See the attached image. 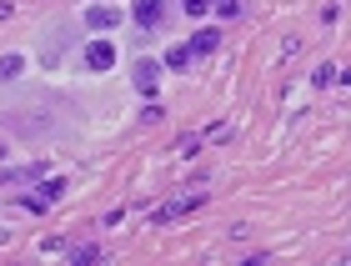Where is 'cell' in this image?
<instances>
[{
	"label": "cell",
	"instance_id": "d6986e66",
	"mask_svg": "<svg viewBox=\"0 0 351 266\" xmlns=\"http://www.w3.org/2000/svg\"><path fill=\"white\" fill-rule=\"evenodd\" d=\"M241 261H246V266H266V261H271V252H246Z\"/></svg>",
	"mask_w": 351,
	"mask_h": 266
},
{
	"label": "cell",
	"instance_id": "4fadbf2b",
	"mask_svg": "<svg viewBox=\"0 0 351 266\" xmlns=\"http://www.w3.org/2000/svg\"><path fill=\"white\" fill-rule=\"evenodd\" d=\"M161 121H166V106H156V101L141 106V126H161Z\"/></svg>",
	"mask_w": 351,
	"mask_h": 266
},
{
	"label": "cell",
	"instance_id": "44dd1931",
	"mask_svg": "<svg viewBox=\"0 0 351 266\" xmlns=\"http://www.w3.org/2000/svg\"><path fill=\"white\" fill-rule=\"evenodd\" d=\"M5 151H10V141H5V136H0V161H5Z\"/></svg>",
	"mask_w": 351,
	"mask_h": 266
},
{
	"label": "cell",
	"instance_id": "ba28073f",
	"mask_svg": "<svg viewBox=\"0 0 351 266\" xmlns=\"http://www.w3.org/2000/svg\"><path fill=\"white\" fill-rule=\"evenodd\" d=\"M66 256L75 266H95V261H106V246H95V241H81V246H66Z\"/></svg>",
	"mask_w": 351,
	"mask_h": 266
},
{
	"label": "cell",
	"instance_id": "ac0fdd59",
	"mask_svg": "<svg viewBox=\"0 0 351 266\" xmlns=\"http://www.w3.org/2000/svg\"><path fill=\"white\" fill-rule=\"evenodd\" d=\"M201 146H206V141H201V136H181V156H196Z\"/></svg>",
	"mask_w": 351,
	"mask_h": 266
},
{
	"label": "cell",
	"instance_id": "277c9868",
	"mask_svg": "<svg viewBox=\"0 0 351 266\" xmlns=\"http://www.w3.org/2000/svg\"><path fill=\"white\" fill-rule=\"evenodd\" d=\"M131 86L141 90V96H156V90H161V60H156V56H136Z\"/></svg>",
	"mask_w": 351,
	"mask_h": 266
},
{
	"label": "cell",
	"instance_id": "7c38bea8",
	"mask_svg": "<svg viewBox=\"0 0 351 266\" xmlns=\"http://www.w3.org/2000/svg\"><path fill=\"white\" fill-rule=\"evenodd\" d=\"M337 75H341V71L331 66V60H322V66L311 71V86H337Z\"/></svg>",
	"mask_w": 351,
	"mask_h": 266
},
{
	"label": "cell",
	"instance_id": "5b68a950",
	"mask_svg": "<svg viewBox=\"0 0 351 266\" xmlns=\"http://www.w3.org/2000/svg\"><path fill=\"white\" fill-rule=\"evenodd\" d=\"M216 45H221V30H216V25H201L196 36L186 40V51H191V60H206V56L216 51Z\"/></svg>",
	"mask_w": 351,
	"mask_h": 266
},
{
	"label": "cell",
	"instance_id": "9c48e42d",
	"mask_svg": "<svg viewBox=\"0 0 351 266\" xmlns=\"http://www.w3.org/2000/svg\"><path fill=\"white\" fill-rule=\"evenodd\" d=\"M15 206H21V211H30V216H45V211H51V201H45V196L36 191V186H30V191H21V196H15Z\"/></svg>",
	"mask_w": 351,
	"mask_h": 266
},
{
	"label": "cell",
	"instance_id": "ffe728a7",
	"mask_svg": "<svg viewBox=\"0 0 351 266\" xmlns=\"http://www.w3.org/2000/svg\"><path fill=\"white\" fill-rule=\"evenodd\" d=\"M10 10H15V5H10V0H0V21H10Z\"/></svg>",
	"mask_w": 351,
	"mask_h": 266
},
{
	"label": "cell",
	"instance_id": "9a60e30c",
	"mask_svg": "<svg viewBox=\"0 0 351 266\" xmlns=\"http://www.w3.org/2000/svg\"><path fill=\"white\" fill-rule=\"evenodd\" d=\"M201 141H216V146H221V141H231V121H216V126H211V131H206Z\"/></svg>",
	"mask_w": 351,
	"mask_h": 266
},
{
	"label": "cell",
	"instance_id": "52a82bcc",
	"mask_svg": "<svg viewBox=\"0 0 351 266\" xmlns=\"http://www.w3.org/2000/svg\"><path fill=\"white\" fill-rule=\"evenodd\" d=\"M86 25L90 30H116L121 25V5H90L86 10Z\"/></svg>",
	"mask_w": 351,
	"mask_h": 266
},
{
	"label": "cell",
	"instance_id": "5bb4252c",
	"mask_svg": "<svg viewBox=\"0 0 351 266\" xmlns=\"http://www.w3.org/2000/svg\"><path fill=\"white\" fill-rule=\"evenodd\" d=\"M21 71H25V60H21V56H0V81H15Z\"/></svg>",
	"mask_w": 351,
	"mask_h": 266
},
{
	"label": "cell",
	"instance_id": "8992f818",
	"mask_svg": "<svg viewBox=\"0 0 351 266\" xmlns=\"http://www.w3.org/2000/svg\"><path fill=\"white\" fill-rule=\"evenodd\" d=\"M116 66V45L110 40H90L86 45V71H110Z\"/></svg>",
	"mask_w": 351,
	"mask_h": 266
},
{
	"label": "cell",
	"instance_id": "7402d4cb",
	"mask_svg": "<svg viewBox=\"0 0 351 266\" xmlns=\"http://www.w3.org/2000/svg\"><path fill=\"white\" fill-rule=\"evenodd\" d=\"M5 241H10V231H5V226H0V246H5Z\"/></svg>",
	"mask_w": 351,
	"mask_h": 266
},
{
	"label": "cell",
	"instance_id": "6da1fadb",
	"mask_svg": "<svg viewBox=\"0 0 351 266\" xmlns=\"http://www.w3.org/2000/svg\"><path fill=\"white\" fill-rule=\"evenodd\" d=\"M201 206H206V186H191V191L171 196V201H161V206L151 211V226H171V221H181V216L201 211Z\"/></svg>",
	"mask_w": 351,
	"mask_h": 266
},
{
	"label": "cell",
	"instance_id": "7a4b0ae2",
	"mask_svg": "<svg viewBox=\"0 0 351 266\" xmlns=\"http://www.w3.org/2000/svg\"><path fill=\"white\" fill-rule=\"evenodd\" d=\"M131 21H136V30L156 36V30H166V21H171V0H136V5H131Z\"/></svg>",
	"mask_w": 351,
	"mask_h": 266
},
{
	"label": "cell",
	"instance_id": "3957f363",
	"mask_svg": "<svg viewBox=\"0 0 351 266\" xmlns=\"http://www.w3.org/2000/svg\"><path fill=\"white\" fill-rule=\"evenodd\" d=\"M51 176L45 161H30V166H0V191H21V186H36Z\"/></svg>",
	"mask_w": 351,
	"mask_h": 266
},
{
	"label": "cell",
	"instance_id": "30bf717a",
	"mask_svg": "<svg viewBox=\"0 0 351 266\" xmlns=\"http://www.w3.org/2000/svg\"><path fill=\"white\" fill-rule=\"evenodd\" d=\"M191 66H196V60H191L186 45H171V51H166V71H191Z\"/></svg>",
	"mask_w": 351,
	"mask_h": 266
},
{
	"label": "cell",
	"instance_id": "2e32d148",
	"mask_svg": "<svg viewBox=\"0 0 351 266\" xmlns=\"http://www.w3.org/2000/svg\"><path fill=\"white\" fill-rule=\"evenodd\" d=\"M181 10H186V15H196V21H201V15L211 10V0H181Z\"/></svg>",
	"mask_w": 351,
	"mask_h": 266
},
{
	"label": "cell",
	"instance_id": "e0dca14e",
	"mask_svg": "<svg viewBox=\"0 0 351 266\" xmlns=\"http://www.w3.org/2000/svg\"><path fill=\"white\" fill-rule=\"evenodd\" d=\"M296 51H301V40L286 36V40H281V66H286V60H296Z\"/></svg>",
	"mask_w": 351,
	"mask_h": 266
},
{
	"label": "cell",
	"instance_id": "8fae6325",
	"mask_svg": "<svg viewBox=\"0 0 351 266\" xmlns=\"http://www.w3.org/2000/svg\"><path fill=\"white\" fill-rule=\"evenodd\" d=\"M211 10L221 15V21H241V10H246V5H241V0H211Z\"/></svg>",
	"mask_w": 351,
	"mask_h": 266
}]
</instances>
